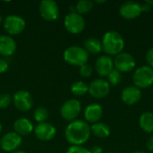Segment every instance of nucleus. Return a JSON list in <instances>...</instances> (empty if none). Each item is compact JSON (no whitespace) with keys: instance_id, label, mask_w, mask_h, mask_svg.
Segmentation results:
<instances>
[{"instance_id":"f257e3e1","label":"nucleus","mask_w":153,"mask_h":153,"mask_svg":"<svg viewBox=\"0 0 153 153\" xmlns=\"http://www.w3.org/2000/svg\"><path fill=\"white\" fill-rule=\"evenodd\" d=\"M91 134L90 125L83 120L72 121L65 128V136L72 146H82L90 139Z\"/></svg>"},{"instance_id":"f03ea898","label":"nucleus","mask_w":153,"mask_h":153,"mask_svg":"<svg viewBox=\"0 0 153 153\" xmlns=\"http://www.w3.org/2000/svg\"><path fill=\"white\" fill-rule=\"evenodd\" d=\"M102 50L107 56H117L123 52L125 48V39L123 36L115 30L108 31L102 39Z\"/></svg>"},{"instance_id":"7ed1b4c3","label":"nucleus","mask_w":153,"mask_h":153,"mask_svg":"<svg viewBox=\"0 0 153 153\" xmlns=\"http://www.w3.org/2000/svg\"><path fill=\"white\" fill-rule=\"evenodd\" d=\"M65 61L74 66H82L87 64L89 60V53L82 47L71 46L64 52Z\"/></svg>"},{"instance_id":"20e7f679","label":"nucleus","mask_w":153,"mask_h":153,"mask_svg":"<svg viewBox=\"0 0 153 153\" xmlns=\"http://www.w3.org/2000/svg\"><path fill=\"white\" fill-rule=\"evenodd\" d=\"M134 86L141 89L149 88L153 85V68L149 65L138 67L133 74Z\"/></svg>"},{"instance_id":"39448f33","label":"nucleus","mask_w":153,"mask_h":153,"mask_svg":"<svg viewBox=\"0 0 153 153\" xmlns=\"http://www.w3.org/2000/svg\"><path fill=\"white\" fill-rule=\"evenodd\" d=\"M64 25L68 32L72 34H78L84 30L86 22L82 14L74 12L66 14L65 17Z\"/></svg>"},{"instance_id":"423d86ee","label":"nucleus","mask_w":153,"mask_h":153,"mask_svg":"<svg viewBox=\"0 0 153 153\" xmlns=\"http://www.w3.org/2000/svg\"><path fill=\"white\" fill-rule=\"evenodd\" d=\"M26 26V22L24 19L16 14H10L5 17L4 21V30L9 35H18L22 33Z\"/></svg>"},{"instance_id":"0eeeda50","label":"nucleus","mask_w":153,"mask_h":153,"mask_svg":"<svg viewBox=\"0 0 153 153\" xmlns=\"http://www.w3.org/2000/svg\"><path fill=\"white\" fill-rule=\"evenodd\" d=\"M114 67L118 72L122 73H129L133 71L136 65V61L134 57L127 52H122L115 56Z\"/></svg>"},{"instance_id":"6e6552de","label":"nucleus","mask_w":153,"mask_h":153,"mask_svg":"<svg viewBox=\"0 0 153 153\" xmlns=\"http://www.w3.org/2000/svg\"><path fill=\"white\" fill-rule=\"evenodd\" d=\"M82 111V104L75 99L66 100L60 108L61 117L66 121H74Z\"/></svg>"},{"instance_id":"1a4fd4ad","label":"nucleus","mask_w":153,"mask_h":153,"mask_svg":"<svg viewBox=\"0 0 153 153\" xmlns=\"http://www.w3.org/2000/svg\"><path fill=\"white\" fill-rule=\"evenodd\" d=\"M13 102L14 107L22 111L27 112L33 107V98L28 91L21 90L14 93L13 96Z\"/></svg>"},{"instance_id":"9d476101","label":"nucleus","mask_w":153,"mask_h":153,"mask_svg":"<svg viewBox=\"0 0 153 153\" xmlns=\"http://www.w3.org/2000/svg\"><path fill=\"white\" fill-rule=\"evenodd\" d=\"M39 13L44 20L53 22L59 16V7L53 0H42L39 3Z\"/></svg>"},{"instance_id":"9b49d317","label":"nucleus","mask_w":153,"mask_h":153,"mask_svg":"<svg viewBox=\"0 0 153 153\" xmlns=\"http://www.w3.org/2000/svg\"><path fill=\"white\" fill-rule=\"evenodd\" d=\"M109 91L110 85L104 79H95L89 84L88 93L95 99H103L108 95Z\"/></svg>"},{"instance_id":"f8f14e48","label":"nucleus","mask_w":153,"mask_h":153,"mask_svg":"<svg viewBox=\"0 0 153 153\" xmlns=\"http://www.w3.org/2000/svg\"><path fill=\"white\" fill-rule=\"evenodd\" d=\"M141 4L135 1H127L122 4L119 8L120 15L126 20H133L139 17L142 14Z\"/></svg>"},{"instance_id":"ddd939ff","label":"nucleus","mask_w":153,"mask_h":153,"mask_svg":"<svg viewBox=\"0 0 153 153\" xmlns=\"http://www.w3.org/2000/svg\"><path fill=\"white\" fill-rule=\"evenodd\" d=\"M22 137L14 132L5 134L0 141V145L3 151L6 152H15L22 144Z\"/></svg>"},{"instance_id":"4468645a","label":"nucleus","mask_w":153,"mask_h":153,"mask_svg":"<svg viewBox=\"0 0 153 153\" xmlns=\"http://www.w3.org/2000/svg\"><path fill=\"white\" fill-rule=\"evenodd\" d=\"M33 131L37 139L43 142H48L52 140L56 134V130L55 126L47 122L38 124L34 127Z\"/></svg>"},{"instance_id":"2eb2a0df","label":"nucleus","mask_w":153,"mask_h":153,"mask_svg":"<svg viewBox=\"0 0 153 153\" xmlns=\"http://www.w3.org/2000/svg\"><path fill=\"white\" fill-rule=\"evenodd\" d=\"M114 69V61L109 56L103 55L97 58L95 62V70L100 76L108 77Z\"/></svg>"},{"instance_id":"dca6fc26","label":"nucleus","mask_w":153,"mask_h":153,"mask_svg":"<svg viewBox=\"0 0 153 153\" xmlns=\"http://www.w3.org/2000/svg\"><path fill=\"white\" fill-rule=\"evenodd\" d=\"M142 99V91L135 86L126 87L121 92V100L126 105H134Z\"/></svg>"},{"instance_id":"f3484780","label":"nucleus","mask_w":153,"mask_h":153,"mask_svg":"<svg viewBox=\"0 0 153 153\" xmlns=\"http://www.w3.org/2000/svg\"><path fill=\"white\" fill-rule=\"evenodd\" d=\"M103 116V108L100 104H90L84 110V118L86 122L95 124L99 122Z\"/></svg>"},{"instance_id":"a211bd4d","label":"nucleus","mask_w":153,"mask_h":153,"mask_svg":"<svg viewBox=\"0 0 153 153\" xmlns=\"http://www.w3.org/2000/svg\"><path fill=\"white\" fill-rule=\"evenodd\" d=\"M16 50V42L11 37L7 35L0 36V56H10Z\"/></svg>"},{"instance_id":"6ab92c4d","label":"nucleus","mask_w":153,"mask_h":153,"mask_svg":"<svg viewBox=\"0 0 153 153\" xmlns=\"http://www.w3.org/2000/svg\"><path fill=\"white\" fill-rule=\"evenodd\" d=\"M13 129L14 133L22 137L30 134L34 130V126L30 119L26 117H20L13 123Z\"/></svg>"},{"instance_id":"aec40b11","label":"nucleus","mask_w":153,"mask_h":153,"mask_svg":"<svg viewBox=\"0 0 153 153\" xmlns=\"http://www.w3.org/2000/svg\"><path fill=\"white\" fill-rule=\"evenodd\" d=\"M140 127L148 134H153V113L143 112L139 118Z\"/></svg>"},{"instance_id":"412c9836","label":"nucleus","mask_w":153,"mask_h":153,"mask_svg":"<svg viewBox=\"0 0 153 153\" xmlns=\"http://www.w3.org/2000/svg\"><path fill=\"white\" fill-rule=\"evenodd\" d=\"M91 132L96 137L103 139V138L108 137L111 131H110L109 126L107 124L101 123V122H97L95 124H92V126H91Z\"/></svg>"},{"instance_id":"4be33fe9","label":"nucleus","mask_w":153,"mask_h":153,"mask_svg":"<svg viewBox=\"0 0 153 153\" xmlns=\"http://www.w3.org/2000/svg\"><path fill=\"white\" fill-rule=\"evenodd\" d=\"M83 48L91 54L96 55L102 51V43L96 38H89L83 43Z\"/></svg>"},{"instance_id":"5701e85b","label":"nucleus","mask_w":153,"mask_h":153,"mask_svg":"<svg viewBox=\"0 0 153 153\" xmlns=\"http://www.w3.org/2000/svg\"><path fill=\"white\" fill-rule=\"evenodd\" d=\"M89 91V85L82 82L77 81L74 82L71 86V92L76 97H82Z\"/></svg>"},{"instance_id":"b1692460","label":"nucleus","mask_w":153,"mask_h":153,"mask_svg":"<svg viewBox=\"0 0 153 153\" xmlns=\"http://www.w3.org/2000/svg\"><path fill=\"white\" fill-rule=\"evenodd\" d=\"M92 9H93V2L91 0H81L75 5L76 13L82 15L90 13Z\"/></svg>"},{"instance_id":"393cba45","label":"nucleus","mask_w":153,"mask_h":153,"mask_svg":"<svg viewBox=\"0 0 153 153\" xmlns=\"http://www.w3.org/2000/svg\"><path fill=\"white\" fill-rule=\"evenodd\" d=\"M48 110L44 107H39L34 111V119L38 122V124L46 122L48 118Z\"/></svg>"},{"instance_id":"a878e982","label":"nucleus","mask_w":153,"mask_h":153,"mask_svg":"<svg viewBox=\"0 0 153 153\" xmlns=\"http://www.w3.org/2000/svg\"><path fill=\"white\" fill-rule=\"evenodd\" d=\"M122 81V74L117 70L114 69L108 76V82L111 86H117Z\"/></svg>"},{"instance_id":"bb28decb","label":"nucleus","mask_w":153,"mask_h":153,"mask_svg":"<svg viewBox=\"0 0 153 153\" xmlns=\"http://www.w3.org/2000/svg\"><path fill=\"white\" fill-rule=\"evenodd\" d=\"M92 72H93V67H92L91 65H90L88 63L82 65V66H80L79 73H80V75L82 77H84V78L90 77L92 74Z\"/></svg>"},{"instance_id":"cd10ccee","label":"nucleus","mask_w":153,"mask_h":153,"mask_svg":"<svg viewBox=\"0 0 153 153\" xmlns=\"http://www.w3.org/2000/svg\"><path fill=\"white\" fill-rule=\"evenodd\" d=\"M12 101H13V98L9 94L7 93L0 94V109H4L7 107H9Z\"/></svg>"},{"instance_id":"c85d7f7f","label":"nucleus","mask_w":153,"mask_h":153,"mask_svg":"<svg viewBox=\"0 0 153 153\" xmlns=\"http://www.w3.org/2000/svg\"><path fill=\"white\" fill-rule=\"evenodd\" d=\"M66 153H91L90 150L82 146H71L68 148Z\"/></svg>"},{"instance_id":"c756f323","label":"nucleus","mask_w":153,"mask_h":153,"mask_svg":"<svg viewBox=\"0 0 153 153\" xmlns=\"http://www.w3.org/2000/svg\"><path fill=\"white\" fill-rule=\"evenodd\" d=\"M146 61L149 64V66L153 68V48H151L146 53Z\"/></svg>"},{"instance_id":"7c9ffc66","label":"nucleus","mask_w":153,"mask_h":153,"mask_svg":"<svg viewBox=\"0 0 153 153\" xmlns=\"http://www.w3.org/2000/svg\"><path fill=\"white\" fill-rule=\"evenodd\" d=\"M8 67H9L8 63L4 59L0 58V74L5 73L8 70Z\"/></svg>"},{"instance_id":"2f4dec72","label":"nucleus","mask_w":153,"mask_h":153,"mask_svg":"<svg viewBox=\"0 0 153 153\" xmlns=\"http://www.w3.org/2000/svg\"><path fill=\"white\" fill-rule=\"evenodd\" d=\"M146 147H147V149L150 152H153V134L152 136H150L149 139L147 140V142H146Z\"/></svg>"},{"instance_id":"473e14b6","label":"nucleus","mask_w":153,"mask_h":153,"mask_svg":"<svg viewBox=\"0 0 153 153\" xmlns=\"http://www.w3.org/2000/svg\"><path fill=\"white\" fill-rule=\"evenodd\" d=\"M91 153H103V149L100 146H93L90 151Z\"/></svg>"},{"instance_id":"72a5a7b5","label":"nucleus","mask_w":153,"mask_h":153,"mask_svg":"<svg viewBox=\"0 0 153 153\" xmlns=\"http://www.w3.org/2000/svg\"><path fill=\"white\" fill-rule=\"evenodd\" d=\"M141 6H142V11L143 12H148V11H150L151 10V7H152L148 4H146V3H143V4H141Z\"/></svg>"},{"instance_id":"f704fd0d","label":"nucleus","mask_w":153,"mask_h":153,"mask_svg":"<svg viewBox=\"0 0 153 153\" xmlns=\"http://www.w3.org/2000/svg\"><path fill=\"white\" fill-rule=\"evenodd\" d=\"M145 3H146V4H148L150 6H152L153 5V0H146V1H145Z\"/></svg>"},{"instance_id":"c9c22d12","label":"nucleus","mask_w":153,"mask_h":153,"mask_svg":"<svg viewBox=\"0 0 153 153\" xmlns=\"http://www.w3.org/2000/svg\"><path fill=\"white\" fill-rule=\"evenodd\" d=\"M96 3L97 4H104V3H106V1H96Z\"/></svg>"},{"instance_id":"e433bc0d","label":"nucleus","mask_w":153,"mask_h":153,"mask_svg":"<svg viewBox=\"0 0 153 153\" xmlns=\"http://www.w3.org/2000/svg\"><path fill=\"white\" fill-rule=\"evenodd\" d=\"M12 153H25L24 152H22V151H15V152H13Z\"/></svg>"},{"instance_id":"4c0bfd02","label":"nucleus","mask_w":153,"mask_h":153,"mask_svg":"<svg viewBox=\"0 0 153 153\" xmlns=\"http://www.w3.org/2000/svg\"><path fill=\"white\" fill-rule=\"evenodd\" d=\"M132 153H145V152H139V151H137V152H132Z\"/></svg>"},{"instance_id":"58836bf2","label":"nucleus","mask_w":153,"mask_h":153,"mask_svg":"<svg viewBox=\"0 0 153 153\" xmlns=\"http://www.w3.org/2000/svg\"><path fill=\"white\" fill-rule=\"evenodd\" d=\"M2 132V125L0 124V133Z\"/></svg>"},{"instance_id":"ea45409f","label":"nucleus","mask_w":153,"mask_h":153,"mask_svg":"<svg viewBox=\"0 0 153 153\" xmlns=\"http://www.w3.org/2000/svg\"><path fill=\"white\" fill-rule=\"evenodd\" d=\"M1 22H2V16L0 15V23H1Z\"/></svg>"},{"instance_id":"a19ab883","label":"nucleus","mask_w":153,"mask_h":153,"mask_svg":"<svg viewBox=\"0 0 153 153\" xmlns=\"http://www.w3.org/2000/svg\"><path fill=\"white\" fill-rule=\"evenodd\" d=\"M107 153H113V152H107Z\"/></svg>"}]
</instances>
